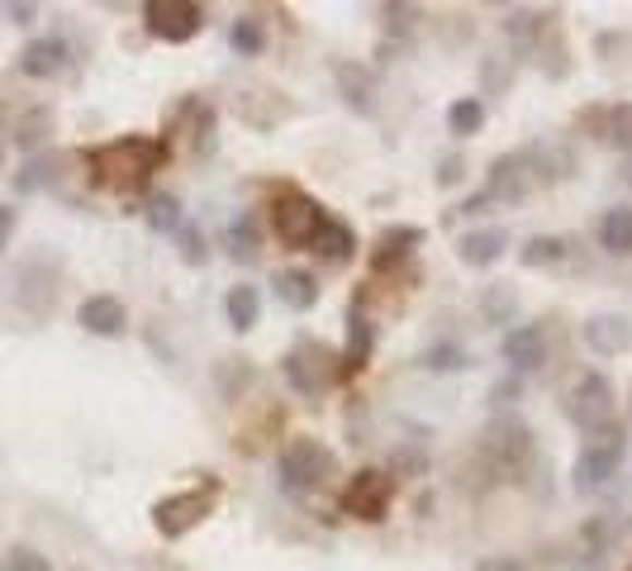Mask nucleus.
Returning a JSON list of instances; mask_svg holds the SVG:
<instances>
[{"label": "nucleus", "instance_id": "1", "mask_svg": "<svg viewBox=\"0 0 632 571\" xmlns=\"http://www.w3.org/2000/svg\"><path fill=\"white\" fill-rule=\"evenodd\" d=\"M167 162V143L148 138V134H124L114 143H100L90 153V177H96L100 191H114V196H134L153 181V172H162Z\"/></svg>", "mask_w": 632, "mask_h": 571}, {"label": "nucleus", "instance_id": "2", "mask_svg": "<svg viewBox=\"0 0 632 571\" xmlns=\"http://www.w3.org/2000/svg\"><path fill=\"white\" fill-rule=\"evenodd\" d=\"M328 224L324 205L305 196V191H281V196L271 201V229L276 239L285 243V248H314V239H319V229Z\"/></svg>", "mask_w": 632, "mask_h": 571}, {"label": "nucleus", "instance_id": "3", "mask_svg": "<svg viewBox=\"0 0 632 571\" xmlns=\"http://www.w3.org/2000/svg\"><path fill=\"white\" fill-rule=\"evenodd\" d=\"M623 458H628V438H623V428H618V424L590 434L585 448H581V458H575V490L590 496V490L609 486L613 476H618V466H623Z\"/></svg>", "mask_w": 632, "mask_h": 571}, {"label": "nucleus", "instance_id": "4", "mask_svg": "<svg viewBox=\"0 0 632 571\" xmlns=\"http://www.w3.org/2000/svg\"><path fill=\"white\" fill-rule=\"evenodd\" d=\"M215 500H219V482H215V476L200 482V486H191V490H177V496H167V500L153 505V529L162 538L191 534L195 524H205V514H215Z\"/></svg>", "mask_w": 632, "mask_h": 571}, {"label": "nucleus", "instance_id": "5", "mask_svg": "<svg viewBox=\"0 0 632 571\" xmlns=\"http://www.w3.org/2000/svg\"><path fill=\"white\" fill-rule=\"evenodd\" d=\"M333 466H338V458L319 444V438L300 434V438H291V444H285V452H281V482H285V490L305 496V490H319L328 476H333Z\"/></svg>", "mask_w": 632, "mask_h": 571}, {"label": "nucleus", "instance_id": "6", "mask_svg": "<svg viewBox=\"0 0 632 571\" xmlns=\"http://www.w3.org/2000/svg\"><path fill=\"white\" fill-rule=\"evenodd\" d=\"M566 420L585 434H599V428L613 424V386L604 372H581V381L566 396Z\"/></svg>", "mask_w": 632, "mask_h": 571}, {"label": "nucleus", "instance_id": "7", "mask_svg": "<svg viewBox=\"0 0 632 571\" xmlns=\"http://www.w3.org/2000/svg\"><path fill=\"white\" fill-rule=\"evenodd\" d=\"M143 24L162 44H191L205 29V10L195 0H148L143 5Z\"/></svg>", "mask_w": 632, "mask_h": 571}, {"label": "nucleus", "instance_id": "8", "mask_svg": "<svg viewBox=\"0 0 632 571\" xmlns=\"http://www.w3.org/2000/svg\"><path fill=\"white\" fill-rule=\"evenodd\" d=\"M285 376H291V386L295 391H305V396H319L328 381L338 376V367H333V353L319 343V339H300L291 353H285Z\"/></svg>", "mask_w": 632, "mask_h": 571}, {"label": "nucleus", "instance_id": "9", "mask_svg": "<svg viewBox=\"0 0 632 571\" xmlns=\"http://www.w3.org/2000/svg\"><path fill=\"white\" fill-rule=\"evenodd\" d=\"M394 505V482L386 472H357L342 490V514L366 519V524H380Z\"/></svg>", "mask_w": 632, "mask_h": 571}, {"label": "nucleus", "instance_id": "10", "mask_svg": "<svg viewBox=\"0 0 632 571\" xmlns=\"http://www.w3.org/2000/svg\"><path fill=\"white\" fill-rule=\"evenodd\" d=\"M533 186H537V177L528 167V153H505V158H495L490 172H485V196L505 201V205H519Z\"/></svg>", "mask_w": 632, "mask_h": 571}, {"label": "nucleus", "instance_id": "11", "mask_svg": "<svg viewBox=\"0 0 632 571\" xmlns=\"http://www.w3.org/2000/svg\"><path fill=\"white\" fill-rule=\"evenodd\" d=\"M581 339H585L590 353L618 357V353H628V348H632V319L628 315H613V309H604V315H590L581 324Z\"/></svg>", "mask_w": 632, "mask_h": 571}, {"label": "nucleus", "instance_id": "12", "mask_svg": "<svg viewBox=\"0 0 632 571\" xmlns=\"http://www.w3.org/2000/svg\"><path fill=\"white\" fill-rule=\"evenodd\" d=\"M505 253H509V229L505 224H481V229H466L462 239H457V257L476 271L495 267Z\"/></svg>", "mask_w": 632, "mask_h": 571}, {"label": "nucleus", "instance_id": "13", "mask_svg": "<svg viewBox=\"0 0 632 571\" xmlns=\"http://www.w3.org/2000/svg\"><path fill=\"white\" fill-rule=\"evenodd\" d=\"M76 324H82L86 333H96V339H120L129 329V309H124V301H114V295H86V301L76 305Z\"/></svg>", "mask_w": 632, "mask_h": 571}, {"label": "nucleus", "instance_id": "14", "mask_svg": "<svg viewBox=\"0 0 632 571\" xmlns=\"http://www.w3.org/2000/svg\"><path fill=\"white\" fill-rule=\"evenodd\" d=\"M499 353H505V362L513 372H533L547 362V333L543 324H513V329L505 333V343H499Z\"/></svg>", "mask_w": 632, "mask_h": 571}, {"label": "nucleus", "instance_id": "15", "mask_svg": "<svg viewBox=\"0 0 632 571\" xmlns=\"http://www.w3.org/2000/svg\"><path fill=\"white\" fill-rule=\"evenodd\" d=\"M418 243H424V229H418V224H390L372 243V257H366V263H372V271H390V267H400Z\"/></svg>", "mask_w": 632, "mask_h": 571}, {"label": "nucleus", "instance_id": "16", "mask_svg": "<svg viewBox=\"0 0 632 571\" xmlns=\"http://www.w3.org/2000/svg\"><path fill=\"white\" fill-rule=\"evenodd\" d=\"M68 44L62 38H34V44H24L20 53V72L34 76V82H48V76H62L68 72Z\"/></svg>", "mask_w": 632, "mask_h": 571}, {"label": "nucleus", "instance_id": "17", "mask_svg": "<svg viewBox=\"0 0 632 571\" xmlns=\"http://www.w3.org/2000/svg\"><path fill=\"white\" fill-rule=\"evenodd\" d=\"M485 452H495L505 466H523L533 458V434H528V424H519V420H505V424H495L490 428V438H485Z\"/></svg>", "mask_w": 632, "mask_h": 571}, {"label": "nucleus", "instance_id": "18", "mask_svg": "<svg viewBox=\"0 0 632 571\" xmlns=\"http://www.w3.org/2000/svg\"><path fill=\"white\" fill-rule=\"evenodd\" d=\"M376 348V324L362 315V305L348 309V348H342V372H362Z\"/></svg>", "mask_w": 632, "mask_h": 571}, {"label": "nucleus", "instance_id": "19", "mask_svg": "<svg viewBox=\"0 0 632 571\" xmlns=\"http://www.w3.org/2000/svg\"><path fill=\"white\" fill-rule=\"evenodd\" d=\"M523 153H528V167H533L537 181H561V177L575 172V153L566 148V143H533V148H523Z\"/></svg>", "mask_w": 632, "mask_h": 571}, {"label": "nucleus", "instance_id": "20", "mask_svg": "<svg viewBox=\"0 0 632 571\" xmlns=\"http://www.w3.org/2000/svg\"><path fill=\"white\" fill-rule=\"evenodd\" d=\"M595 233H599V248L604 253L628 257L632 253V210H628V205H609V210L599 215Z\"/></svg>", "mask_w": 632, "mask_h": 571}, {"label": "nucleus", "instance_id": "21", "mask_svg": "<svg viewBox=\"0 0 632 571\" xmlns=\"http://www.w3.org/2000/svg\"><path fill=\"white\" fill-rule=\"evenodd\" d=\"M314 253H319L328 267H348L352 253H357V233L342 224V219H328L319 229V239H314Z\"/></svg>", "mask_w": 632, "mask_h": 571}, {"label": "nucleus", "instance_id": "22", "mask_svg": "<svg viewBox=\"0 0 632 571\" xmlns=\"http://www.w3.org/2000/svg\"><path fill=\"white\" fill-rule=\"evenodd\" d=\"M223 315H229V329L233 333H253L257 329V319H262V295H257V286H233L229 295H223Z\"/></svg>", "mask_w": 632, "mask_h": 571}, {"label": "nucleus", "instance_id": "23", "mask_svg": "<svg viewBox=\"0 0 632 571\" xmlns=\"http://www.w3.org/2000/svg\"><path fill=\"white\" fill-rule=\"evenodd\" d=\"M276 295H281L285 309L305 315V309L319 305V281H314L309 271H276Z\"/></svg>", "mask_w": 632, "mask_h": 571}, {"label": "nucleus", "instance_id": "24", "mask_svg": "<svg viewBox=\"0 0 632 571\" xmlns=\"http://www.w3.org/2000/svg\"><path fill=\"white\" fill-rule=\"evenodd\" d=\"M229 48L239 58H262L267 53V24H262L257 15H239L229 24Z\"/></svg>", "mask_w": 632, "mask_h": 571}, {"label": "nucleus", "instance_id": "25", "mask_svg": "<svg viewBox=\"0 0 632 571\" xmlns=\"http://www.w3.org/2000/svg\"><path fill=\"white\" fill-rule=\"evenodd\" d=\"M338 86H342V96H348V106L352 110H372V76H366L362 62H338Z\"/></svg>", "mask_w": 632, "mask_h": 571}, {"label": "nucleus", "instance_id": "26", "mask_svg": "<svg viewBox=\"0 0 632 571\" xmlns=\"http://www.w3.org/2000/svg\"><path fill=\"white\" fill-rule=\"evenodd\" d=\"M447 129H452L457 138L481 134V129H485V106H481V96H462V100H452V106H447Z\"/></svg>", "mask_w": 632, "mask_h": 571}, {"label": "nucleus", "instance_id": "27", "mask_svg": "<svg viewBox=\"0 0 632 571\" xmlns=\"http://www.w3.org/2000/svg\"><path fill=\"white\" fill-rule=\"evenodd\" d=\"M223 248H229L233 263H253V257H257V224H253V215H239L229 229H223Z\"/></svg>", "mask_w": 632, "mask_h": 571}, {"label": "nucleus", "instance_id": "28", "mask_svg": "<svg viewBox=\"0 0 632 571\" xmlns=\"http://www.w3.org/2000/svg\"><path fill=\"white\" fill-rule=\"evenodd\" d=\"M561 257H566V243L557 239V233H533V239L519 248L523 267H557Z\"/></svg>", "mask_w": 632, "mask_h": 571}, {"label": "nucleus", "instance_id": "29", "mask_svg": "<svg viewBox=\"0 0 632 571\" xmlns=\"http://www.w3.org/2000/svg\"><path fill=\"white\" fill-rule=\"evenodd\" d=\"M143 219H148L153 233H177L181 224H186V215H181V201L177 196H153L148 210H143Z\"/></svg>", "mask_w": 632, "mask_h": 571}, {"label": "nucleus", "instance_id": "30", "mask_svg": "<svg viewBox=\"0 0 632 571\" xmlns=\"http://www.w3.org/2000/svg\"><path fill=\"white\" fill-rule=\"evenodd\" d=\"M547 20H551L547 10H513V15L505 20V34H509V38H513V44H519V48H528L533 38L547 29Z\"/></svg>", "mask_w": 632, "mask_h": 571}, {"label": "nucleus", "instance_id": "31", "mask_svg": "<svg viewBox=\"0 0 632 571\" xmlns=\"http://www.w3.org/2000/svg\"><path fill=\"white\" fill-rule=\"evenodd\" d=\"M513 309H519V295H513V286H505V281H495L490 291L481 295V315L490 324H509Z\"/></svg>", "mask_w": 632, "mask_h": 571}, {"label": "nucleus", "instance_id": "32", "mask_svg": "<svg viewBox=\"0 0 632 571\" xmlns=\"http://www.w3.org/2000/svg\"><path fill=\"white\" fill-rule=\"evenodd\" d=\"M171 239H177V253H181V263H186V267H205L209 263V243H205L200 224H191V219H186Z\"/></svg>", "mask_w": 632, "mask_h": 571}, {"label": "nucleus", "instance_id": "33", "mask_svg": "<svg viewBox=\"0 0 632 571\" xmlns=\"http://www.w3.org/2000/svg\"><path fill=\"white\" fill-rule=\"evenodd\" d=\"M418 362H424L428 372H462V367H471V353H466L462 343H452V339H447V343H433V348H428V353L418 357Z\"/></svg>", "mask_w": 632, "mask_h": 571}, {"label": "nucleus", "instance_id": "34", "mask_svg": "<svg viewBox=\"0 0 632 571\" xmlns=\"http://www.w3.org/2000/svg\"><path fill=\"white\" fill-rule=\"evenodd\" d=\"M509 76H513V58H505V53H485L481 58V86L490 90V96H505Z\"/></svg>", "mask_w": 632, "mask_h": 571}, {"label": "nucleus", "instance_id": "35", "mask_svg": "<svg viewBox=\"0 0 632 571\" xmlns=\"http://www.w3.org/2000/svg\"><path fill=\"white\" fill-rule=\"evenodd\" d=\"M48 129H52V114L48 110H29L20 120V129H15V143H20V148H38V143L48 138Z\"/></svg>", "mask_w": 632, "mask_h": 571}, {"label": "nucleus", "instance_id": "36", "mask_svg": "<svg viewBox=\"0 0 632 571\" xmlns=\"http://www.w3.org/2000/svg\"><path fill=\"white\" fill-rule=\"evenodd\" d=\"M0 571H52V562H48V557L38 552V548H24V543H20V548H10V552H5Z\"/></svg>", "mask_w": 632, "mask_h": 571}, {"label": "nucleus", "instance_id": "37", "mask_svg": "<svg viewBox=\"0 0 632 571\" xmlns=\"http://www.w3.org/2000/svg\"><path fill=\"white\" fill-rule=\"evenodd\" d=\"M604 138H613L618 148L632 153V100H628V106H613L609 110V134H604Z\"/></svg>", "mask_w": 632, "mask_h": 571}, {"label": "nucleus", "instance_id": "38", "mask_svg": "<svg viewBox=\"0 0 632 571\" xmlns=\"http://www.w3.org/2000/svg\"><path fill=\"white\" fill-rule=\"evenodd\" d=\"M48 177H52V158H38V162L24 167L15 186H20V191H38V186H48Z\"/></svg>", "mask_w": 632, "mask_h": 571}, {"label": "nucleus", "instance_id": "39", "mask_svg": "<svg viewBox=\"0 0 632 571\" xmlns=\"http://www.w3.org/2000/svg\"><path fill=\"white\" fill-rule=\"evenodd\" d=\"M462 177H466V158H462V153H452V158L438 162V186H457Z\"/></svg>", "mask_w": 632, "mask_h": 571}, {"label": "nucleus", "instance_id": "40", "mask_svg": "<svg viewBox=\"0 0 632 571\" xmlns=\"http://www.w3.org/2000/svg\"><path fill=\"white\" fill-rule=\"evenodd\" d=\"M15 224H20V210L15 205H0V253H5L10 239H15Z\"/></svg>", "mask_w": 632, "mask_h": 571}, {"label": "nucleus", "instance_id": "41", "mask_svg": "<svg viewBox=\"0 0 632 571\" xmlns=\"http://www.w3.org/2000/svg\"><path fill=\"white\" fill-rule=\"evenodd\" d=\"M0 15H5L10 24H34V15H38V5H29V0H10V5H0Z\"/></svg>", "mask_w": 632, "mask_h": 571}, {"label": "nucleus", "instance_id": "42", "mask_svg": "<svg viewBox=\"0 0 632 571\" xmlns=\"http://www.w3.org/2000/svg\"><path fill=\"white\" fill-rule=\"evenodd\" d=\"M519 396H523V381H519V376H509V381H499L490 391V405H509V400H519Z\"/></svg>", "mask_w": 632, "mask_h": 571}, {"label": "nucleus", "instance_id": "43", "mask_svg": "<svg viewBox=\"0 0 632 571\" xmlns=\"http://www.w3.org/2000/svg\"><path fill=\"white\" fill-rule=\"evenodd\" d=\"M476 571H528L523 562H513V557H485V562Z\"/></svg>", "mask_w": 632, "mask_h": 571}, {"label": "nucleus", "instance_id": "44", "mask_svg": "<svg viewBox=\"0 0 632 571\" xmlns=\"http://www.w3.org/2000/svg\"><path fill=\"white\" fill-rule=\"evenodd\" d=\"M485 205H490V196H485V191H481V196H471V201L462 205V215H481Z\"/></svg>", "mask_w": 632, "mask_h": 571}]
</instances>
